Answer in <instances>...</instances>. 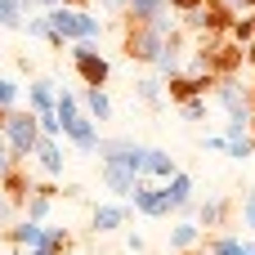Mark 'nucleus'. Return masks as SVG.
I'll return each instance as SVG.
<instances>
[{
	"label": "nucleus",
	"mask_w": 255,
	"mask_h": 255,
	"mask_svg": "<svg viewBox=\"0 0 255 255\" xmlns=\"http://www.w3.org/2000/svg\"><path fill=\"white\" fill-rule=\"evenodd\" d=\"M0 130H4V139H9V157H13L18 166L36 152V143H40V134H45V130H40V117H36L31 108H9Z\"/></svg>",
	"instance_id": "f257e3e1"
},
{
	"label": "nucleus",
	"mask_w": 255,
	"mask_h": 255,
	"mask_svg": "<svg viewBox=\"0 0 255 255\" xmlns=\"http://www.w3.org/2000/svg\"><path fill=\"white\" fill-rule=\"evenodd\" d=\"M49 27L58 31V40H94V36L103 31L94 13H85V9H67V4L49 9Z\"/></svg>",
	"instance_id": "f03ea898"
},
{
	"label": "nucleus",
	"mask_w": 255,
	"mask_h": 255,
	"mask_svg": "<svg viewBox=\"0 0 255 255\" xmlns=\"http://www.w3.org/2000/svg\"><path fill=\"white\" fill-rule=\"evenodd\" d=\"M161 49H166V36L152 22H130V31H126V58L130 63H157Z\"/></svg>",
	"instance_id": "7ed1b4c3"
},
{
	"label": "nucleus",
	"mask_w": 255,
	"mask_h": 255,
	"mask_svg": "<svg viewBox=\"0 0 255 255\" xmlns=\"http://www.w3.org/2000/svg\"><path fill=\"white\" fill-rule=\"evenodd\" d=\"M72 63H76V76L85 85H108V76H112V67L94 49V40H72Z\"/></svg>",
	"instance_id": "20e7f679"
},
{
	"label": "nucleus",
	"mask_w": 255,
	"mask_h": 255,
	"mask_svg": "<svg viewBox=\"0 0 255 255\" xmlns=\"http://www.w3.org/2000/svg\"><path fill=\"white\" fill-rule=\"evenodd\" d=\"M94 157L117 161V166L134 170V175H143V166H148V143H134V139H99V152H94Z\"/></svg>",
	"instance_id": "39448f33"
},
{
	"label": "nucleus",
	"mask_w": 255,
	"mask_h": 255,
	"mask_svg": "<svg viewBox=\"0 0 255 255\" xmlns=\"http://www.w3.org/2000/svg\"><path fill=\"white\" fill-rule=\"evenodd\" d=\"M211 103L224 108L229 117H255V112H251V90H247L238 76H220L215 90H211Z\"/></svg>",
	"instance_id": "423d86ee"
},
{
	"label": "nucleus",
	"mask_w": 255,
	"mask_h": 255,
	"mask_svg": "<svg viewBox=\"0 0 255 255\" xmlns=\"http://www.w3.org/2000/svg\"><path fill=\"white\" fill-rule=\"evenodd\" d=\"M63 139H67V143H72L81 157H94V152H99V139H103V134H99V121H94L90 112H81L76 121H67V126H63Z\"/></svg>",
	"instance_id": "0eeeda50"
},
{
	"label": "nucleus",
	"mask_w": 255,
	"mask_h": 255,
	"mask_svg": "<svg viewBox=\"0 0 255 255\" xmlns=\"http://www.w3.org/2000/svg\"><path fill=\"white\" fill-rule=\"evenodd\" d=\"M130 206H134L139 215H148V220H166V215H170V202H166V188H161V184H148V175L139 179V188H134Z\"/></svg>",
	"instance_id": "6e6552de"
},
{
	"label": "nucleus",
	"mask_w": 255,
	"mask_h": 255,
	"mask_svg": "<svg viewBox=\"0 0 255 255\" xmlns=\"http://www.w3.org/2000/svg\"><path fill=\"white\" fill-rule=\"evenodd\" d=\"M126 220H130V206H126V202H99V206H94V215H90V224H94V233H99V238H103V233L126 229Z\"/></svg>",
	"instance_id": "1a4fd4ad"
},
{
	"label": "nucleus",
	"mask_w": 255,
	"mask_h": 255,
	"mask_svg": "<svg viewBox=\"0 0 255 255\" xmlns=\"http://www.w3.org/2000/svg\"><path fill=\"white\" fill-rule=\"evenodd\" d=\"M139 179H143V175H134V170H126V166H117V161H103V184H108V193H117L121 202L134 197Z\"/></svg>",
	"instance_id": "9d476101"
},
{
	"label": "nucleus",
	"mask_w": 255,
	"mask_h": 255,
	"mask_svg": "<svg viewBox=\"0 0 255 255\" xmlns=\"http://www.w3.org/2000/svg\"><path fill=\"white\" fill-rule=\"evenodd\" d=\"M36 161H40V170L49 175V179H58L63 175V143H58V134H40V143H36V152H31Z\"/></svg>",
	"instance_id": "9b49d317"
},
{
	"label": "nucleus",
	"mask_w": 255,
	"mask_h": 255,
	"mask_svg": "<svg viewBox=\"0 0 255 255\" xmlns=\"http://www.w3.org/2000/svg\"><path fill=\"white\" fill-rule=\"evenodd\" d=\"M0 188H4V197H9V206H27V197L36 193V184L27 179V170H22V166H9V170H4V179H0Z\"/></svg>",
	"instance_id": "f8f14e48"
},
{
	"label": "nucleus",
	"mask_w": 255,
	"mask_h": 255,
	"mask_svg": "<svg viewBox=\"0 0 255 255\" xmlns=\"http://www.w3.org/2000/svg\"><path fill=\"white\" fill-rule=\"evenodd\" d=\"M161 188H166V202H170V211H188V206H193V188H197V184H193V175H188V170L170 175Z\"/></svg>",
	"instance_id": "ddd939ff"
},
{
	"label": "nucleus",
	"mask_w": 255,
	"mask_h": 255,
	"mask_svg": "<svg viewBox=\"0 0 255 255\" xmlns=\"http://www.w3.org/2000/svg\"><path fill=\"white\" fill-rule=\"evenodd\" d=\"M229 215H233V197H206V202L197 206V224H202V229H224Z\"/></svg>",
	"instance_id": "4468645a"
},
{
	"label": "nucleus",
	"mask_w": 255,
	"mask_h": 255,
	"mask_svg": "<svg viewBox=\"0 0 255 255\" xmlns=\"http://www.w3.org/2000/svg\"><path fill=\"white\" fill-rule=\"evenodd\" d=\"M4 238H9V247L31 251V247H40V242H45V224H36V220H27V215H22V220H18V224H13Z\"/></svg>",
	"instance_id": "2eb2a0df"
},
{
	"label": "nucleus",
	"mask_w": 255,
	"mask_h": 255,
	"mask_svg": "<svg viewBox=\"0 0 255 255\" xmlns=\"http://www.w3.org/2000/svg\"><path fill=\"white\" fill-rule=\"evenodd\" d=\"M54 197H58V188H54V184H36V193L27 197L22 215H27V220H36V224H45V220H49V202H54Z\"/></svg>",
	"instance_id": "dca6fc26"
},
{
	"label": "nucleus",
	"mask_w": 255,
	"mask_h": 255,
	"mask_svg": "<svg viewBox=\"0 0 255 255\" xmlns=\"http://www.w3.org/2000/svg\"><path fill=\"white\" fill-rule=\"evenodd\" d=\"M81 108H85L94 121H108V117H112V99H108V90H103V85H85Z\"/></svg>",
	"instance_id": "f3484780"
},
{
	"label": "nucleus",
	"mask_w": 255,
	"mask_h": 255,
	"mask_svg": "<svg viewBox=\"0 0 255 255\" xmlns=\"http://www.w3.org/2000/svg\"><path fill=\"white\" fill-rule=\"evenodd\" d=\"M143 175H152V179H170V175H179V166H175V157L166 152V148H148V166H143Z\"/></svg>",
	"instance_id": "a211bd4d"
},
{
	"label": "nucleus",
	"mask_w": 255,
	"mask_h": 255,
	"mask_svg": "<svg viewBox=\"0 0 255 255\" xmlns=\"http://www.w3.org/2000/svg\"><path fill=\"white\" fill-rule=\"evenodd\" d=\"M134 99L148 103V108H161V99H166V81H161V76H139V81H134Z\"/></svg>",
	"instance_id": "6ab92c4d"
},
{
	"label": "nucleus",
	"mask_w": 255,
	"mask_h": 255,
	"mask_svg": "<svg viewBox=\"0 0 255 255\" xmlns=\"http://www.w3.org/2000/svg\"><path fill=\"white\" fill-rule=\"evenodd\" d=\"M166 9H170V0H126V18L130 22H152Z\"/></svg>",
	"instance_id": "aec40b11"
},
{
	"label": "nucleus",
	"mask_w": 255,
	"mask_h": 255,
	"mask_svg": "<svg viewBox=\"0 0 255 255\" xmlns=\"http://www.w3.org/2000/svg\"><path fill=\"white\" fill-rule=\"evenodd\" d=\"M202 242V224H193V220H184V224H175L170 229V251L179 255V251H193Z\"/></svg>",
	"instance_id": "412c9836"
},
{
	"label": "nucleus",
	"mask_w": 255,
	"mask_h": 255,
	"mask_svg": "<svg viewBox=\"0 0 255 255\" xmlns=\"http://www.w3.org/2000/svg\"><path fill=\"white\" fill-rule=\"evenodd\" d=\"M202 247L211 255H242V238H233V233H211V238H202Z\"/></svg>",
	"instance_id": "4be33fe9"
},
{
	"label": "nucleus",
	"mask_w": 255,
	"mask_h": 255,
	"mask_svg": "<svg viewBox=\"0 0 255 255\" xmlns=\"http://www.w3.org/2000/svg\"><path fill=\"white\" fill-rule=\"evenodd\" d=\"M179 112H184V121H206V112H211V94L184 99V103H179Z\"/></svg>",
	"instance_id": "5701e85b"
},
{
	"label": "nucleus",
	"mask_w": 255,
	"mask_h": 255,
	"mask_svg": "<svg viewBox=\"0 0 255 255\" xmlns=\"http://www.w3.org/2000/svg\"><path fill=\"white\" fill-rule=\"evenodd\" d=\"M229 36H233L238 45H251L255 40V18L251 13H247V18H233V22H229Z\"/></svg>",
	"instance_id": "b1692460"
},
{
	"label": "nucleus",
	"mask_w": 255,
	"mask_h": 255,
	"mask_svg": "<svg viewBox=\"0 0 255 255\" xmlns=\"http://www.w3.org/2000/svg\"><path fill=\"white\" fill-rule=\"evenodd\" d=\"M251 134V117H229L224 121V139L233 143V139H247Z\"/></svg>",
	"instance_id": "393cba45"
},
{
	"label": "nucleus",
	"mask_w": 255,
	"mask_h": 255,
	"mask_svg": "<svg viewBox=\"0 0 255 255\" xmlns=\"http://www.w3.org/2000/svg\"><path fill=\"white\" fill-rule=\"evenodd\" d=\"M45 242H49L54 251H72V233H67V229H54V224H45Z\"/></svg>",
	"instance_id": "a878e982"
},
{
	"label": "nucleus",
	"mask_w": 255,
	"mask_h": 255,
	"mask_svg": "<svg viewBox=\"0 0 255 255\" xmlns=\"http://www.w3.org/2000/svg\"><path fill=\"white\" fill-rule=\"evenodd\" d=\"M0 27H13V31L22 27V9L13 0H0Z\"/></svg>",
	"instance_id": "bb28decb"
},
{
	"label": "nucleus",
	"mask_w": 255,
	"mask_h": 255,
	"mask_svg": "<svg viewBox=\"0 0 255 255\" xmlns=\"http://www.w3.org/2000/svg\"><path fill=\"white\" fill-rule=\"evenodd\" d=\"M251 152H255V134H247V139H233V143H229V157H233V161H247Z\"/></svg>",
	"instance_id": "cd10ccee"
},
{
	"label": "nucleus",
	"mask_w": 255,
	"mask_h": 255,
	"mask_svg": "<svg viewBox=\"0 0 255 255\" xmlns=\"http://www.w3.org/2000/svg\"><path fill=\"white\" fill-rule=\"evenodd\" d=\"M0 108H18V81L0 76Z\"/></svg>",
	"instance_id": "c85d7f7f"
},
{
	"label": "nucleus",
	"mask_w": 255,
	"mask_h": 255,
	"mask_svg": "<svg viewBox=\"0 0 255 255\" xmlns=\"http://www.w3.org/2000/svg\"><path fill=\"white\" fill-rule=\"evenodd\" d=\"M238 211H242V224L255 233V188H247V197L238 202Z\"/></svg>",
	"instance_id": "c756f323"
},
{
	"label": "nucleus",
	"mask_w": 255,
	"mask_h": 255,
	"mask_svg": "<svg viewBox=\"0 0 255 255\" xmlns=\"http://www.w3.org/2000/svg\"><path fill=\"white\" fill-rule=\"evenodd\" d=\"M143 247H148V242H143L139 233H130V238H126V251H130V255H139V251H143Z\"/></svg>",
	"instance_id": "7c9ffc66"
},
{
	"label": "nucleus",
	"mask_w": 255,
	"mask_h": 255,
	"mask_svg": "<svg viewBox=\"0 0 255 255\" xmlns=\"http://www.w3.org/2000/svg\"><path fill=\"white\" fill-rule=\"evenodd\" d=\"M9 166H18V161H13V157H0V179H4V170H9Z\"/></svg>",
	"instance_id": "2f4dec72"
},
{
	"label": "nucleus",
	"mask_w": 255,
	"mask_h": 255,
	"mask_svg": "<svg viewBox=\"0 0 255 255\" xmlns=\"http://www.w3.org/2000/svg\"><path fill=\"white\" fill-rule=\"evenodd\" d=\"M13 4H18V9H36L40 0H13Z\"/></svg>",
	"instance_id": "473e14b6"
},
{
	"label": "nucleus",
	"mask_w": 255,
	"mask_h": 255,
	"mask_svg": "<svg viewBox=\"0 0 255 255\" xmlns=\"http://www.w3.org/2000/svg\"><path fill=\"white\" fill-rule=\"evenodd\" d=\"M63 4H67V9H85L90 0H63Z\"/></svg>",
	"instance_id": "72a5a7b5"
},
{
	"label": "nucleus",
	"mask_w": 255,
	"mask_h": 255,
	"mask_svg": "<svg viewBox=\"0 0 255 255\" xmlns=\"http://www.w3.org/2000/svg\"><path fill=\"white\" fill-rule=\"evenodd\" d=\"M0 157H9V139H4V130H0Z\"/></svg>",
	"instance_id": "f704fd0d"
},
{
	"label": "nucleus",
	"mask_w": 255,
	"mask_h": 255,
	"mask_svg": "<svg viewBox=\"0 0 255 255\" xmlns=\"http://www.w3.org/2000/svg\"><path fill=\"white\" fill-rule=\"evenodd\" d=\"M247 63H251V67H255V40H251V45H247Z\"/></svg>",
	"instance_id": "c9c22d12"
},
{
	"label": "nucleus",
	"mask_w": 255,
	"mask_h": 255,
	"mask_svg": "<svg viewBox=\"0 0 255 255\" xmlns=\"http://www.w3.org/2000/svg\"><path fill=\"white\" fill-rule=\"evenodd\" d=\"M224 4H229V9H247V0H224Z\"/></svg>",
	"instance_id": "e433bc0d"
},
{
	"label": "nucleus",
	"mask_w": 255,
	"mask_h": 255,
	"mask_svg": "<svg viewBox=\"0 0 255 255\" xmlns=\"http://www.w3.org/2000/svg\"><path fill=\"white\" fill-rule=\"evenodd\" d=\"M242 255H255V242H242Z\"/></svg>",
	"instance_id": "4c0bfd02"
},
{
	"label": "nucleus",
	"mask_w": 255,
	"mask_h": 255,
	"mask_svg": "<svg viewBox=\"0 0 255 255\" xmlns=\"http://www.w3.org/2000/svg\"><path fill=\"white\" fill-rule=\"evenodd\" d=\"M197 247H202V242H197ZM197 247H193V251H179V255H197Z\"/></svg>",
	"instance_id": "58836bf2"
},
{
	"label": "nucleus",
	"mask_w": 255,
	"mask_h": 255,
	"mask_svg": "<svg viewBox=\"0 0 255 255\" xmlns=\"http://www.w3.org/2000/svg\"><path fill=\"white\" fill-rule=\"evenodd\" d=\"M251 112H255V85H251Z\"/></svg>",
	"instance_id": "ea45409f"
},
{
	"label": "nucleus",
	"mask_w": 255,
	"mask_h": 255,
	"mask_svg": "<svg viewBox=\"0 0 255 255\" xmlns=\"http://www.w3.org/2000/svg\"><path fill=\"white\" fill-rule=\"evenodd\" d=\"M9 255H22V247H13V251H9Z\"/></svg>",
	"instance_id": "a19ab883"
},
{
	"label": "nucleus",
	"mask_w": 255,
	"mask_h": 255,
	"mask_svg": "<svg viewBox=\"0 0 255 255\" xmlns=\"http://www.w3.org/2000/svg\"><path fill=\"white\" fill-rule=\"evenodd\" d=\"M247 9H255V0H247Z\"/></svg>",
	"instance_id": "79ce46f5"
},
{
	"label": "nucleus",
	"mask_w": 255,
	"mask_h": 255,
	"mask_svg": "<svg viewBox=\"0 0 255 255\" xmlns=\"http://www.w3.org/2000/svg\"><path fill=\"white\" fill-rule=\"evenodd\" d=\"M251 134H255V117H251Z\"/></svg>",
	"instance_id": "37998d69"
}]
</instances>
